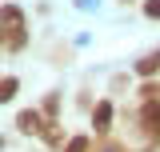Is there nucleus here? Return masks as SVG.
I'll list each match as a JSON object with an SVG mask.
<instances>
[{"instance_id": "obj_1", "label": "nucleus", "mask_w": 160, "mask_h": 152, "mask_svg": "<svg viewBox=\"0 0 160 152\" xmlns=\"http://www.w3.org/2000/svg\"><path fill=\"white\" fill-rule=\"evenodd\" d=\"M0 28L8 36V48H24V12L16 4H4L0 8Z\"/></svg>"}, {"instance_id": "obj_2", "label": "nucleus", "mask_w": 160, "mask_h": 152, "mask_svg": "<svg viewBox=\"0 0 160 152\" xmlns=\"http://www.w3.org/2000/svg\"><path fill=\"white\" fill-rule=\"evenodd\" d=\"M140 132L148 136V144H160V100H144V108H140Z\"/></svg>"}, {"instance_id": "obj_3", "label": "nucleus", "mask_w": 160, "mask_h": 152, "mask_svg": "<svg viewBox=\"0 0 160 152\" xmlns=\"http://www.w3.org/2000/svg\"><path fill=\"white\" fill-rule=\"evenodd\" d=\"M16 128H20L24 136H36V132H44L48 124H44V116H40V112H32V108H28V112L16 116Z\"/></svg>"}, {"instance_id": "obj_4", "label": "nucleus", "mask_w": 160, "mask_h": 152, "mask_svg": "<svg viewBox=\"0 0 160 152\" xmlns=\"http://www.w3.org/2000/svg\"><path fill=\"white\" fill-rule=\"evenodd\" d=\"M108 124H112V104H108V100H100L96 112H92V128H96V132H108Z\"/></svg>"}, {"instance_id": "obj_5", "label": "nucleus", "mask_w": 160, "mask_h": 152, "mask_svg": "<svg viewBox=\"0 0 160 152\" xmlns=\"http://www.w3.org/2000/svg\"><path fill=\"white\" fill-rule=\"evenodd\" d=\"M136 72L140 76H156L160 72V52H148L144 60H136Z\"/></svg>"}, {"instance_id": "obj_6", "label": "nucleus", "mask_w": 160, "mask_h": 152, "mask_svg": "<svg viewBox=\"0 0 160 152\" xmlns=\"http://www.w3.org/2000/svg\"><path fill=\"white\" fill-rule=\"evenodd\" d=\"M16 76H4V80H0V104H4V100H12V96H16Z\"/></svg>"}, {"instance_id": "obj_7", "label": "nucleus", "mask_w": 160, "mask_h": 152, "mask_svg": "<svg viewBox=\"0 0 160 152\" xmlns=\"http://www.w3.org/2000/svg\"><path fill=\"white\" fill-rule=\"evenodd\" d=\"M88 148H92V140H88V136H72V140L64 144V152H88Z\"/></svg>"}, {"instance_id": "obj_8", "label": "nucleus", "mask_w": 160, "mask_h": 152, "mask_svg": "<svg viewBox=\"0 0 160 152\" xmlns=\"http://www.w3.org/2000/svg\"><path fill=\"white\" fill-rule=\"evenodd\" d=\"M140 100H160V84H144L140 88Z\"/></svg>"}, {"instance_id": "obj_9", "label": "nucleus", "mask_w": 160, "mask_h": 152, "mask_svg": "<svg viewBox=\"0 0 160 152\" xmlns=\"http://www.w3.org/2000/svg\"><path fill=\"white\" fill-rule=\"evenodd\" d=\"M56 108H60V100H56V92L44 100V116H56Z\"/></svg>"}, {"instance_id": "obj_10", "label": "nucleus", "mask_w": 160, "mask_h": 152, "mask_svg": "<svg viewBox=\"0 0 160 152\" xmlns=\"http://www.w3.org/2000/svg\"><path fill=\"white\" fill-rule=\"evenodd\" d=\"M144 12H148L152 20H160V0H148V4H144Z\"/></svg>"}, {"instance_id": "obj_11", "label": "nucleus", "mask_w": 160, "mask_h": 152, "mask_svg": "<svg viewBox=\"0 0 160 152\" xmlns=\"http://www.w3.org/2000/svg\"><path fill=\"white\" fill-rule=\"evenodd\" d=\"M100 152H128V148H120V144H104Z\"/></svg>"}, {"instance_id": "obj_12", "label": "nucleus", "mask_w": 160, "mask_h": 152, "mask_svg": "<svg viewBox=\"0 0 160 152\" xmlns=\"http://www.w3.org/2000/svg\"><path fill=\"white\" fill-rule=\"evenodd\" d=\"M0 44H8V36H4V28H0Z\"/></svg>"}]
</instances>
